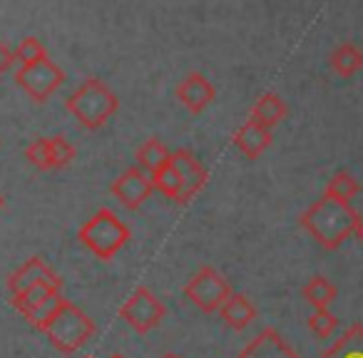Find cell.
<instances>
[{"label":"cell","mask_w":363,"mask_h":358,"mask_svg":"<svg viewBox=\"0 0 363 358\" xmlns=\"http://www.w3.org/2000/svg\"><path fill=\"white\" fill-rule=\"evenodd\" d=\"M26 160L30 162L33 167H38V169H43V172L52 169L50 140H48V137H40V140L30 142V145L26 147Z\"/></svg>","instance_id":"obj_23"},{"label":"cell","mask_w":363,"mask_h":358,"mask_svg":"<svg viewBox=\"0 0 363 358\" xmlns=\"http://www.w3.org/2000/svg\"><path fill=\"white\" fill-rule=\"evenodd\" d=\"M321 358H363V326L353 323Z\"/></svg>","instance_id":"obj_18"},{"label":"cell","mask_w":363,"mask_h":358,"mask_svg":"<svg viewBox=\"0 0 363 358\" xmlns=\"http://www.w3.org/2000/svg\"><path fill=\"white\" fill-rule=\"evenodd\" d=\"M0 207H3V199H0Z\"/></svg>","instance_id":"obj_30"},{"label":"cell","mask_w":363,"mask_h":358,"mask_svg":"<svg viewBox=\"0 0 363 358\" xmlns=\"http://www.w3.org/2000/svg\"><path fill=\"white\" fill-rule=\"evenodd\" d=\"M162 358H182V356H177V353H164Z\"/></svg>","instance_id":"obj_28"},{"label":"cell","mask_w":363,"mask_h":358,"mask_svg":"<svg viewBox=\"0 0 363 358\" xmlns=\"http://www.w3.org/2000/svg\"><path fill=\"white\" fill-rule=\"evenodd\" d=\"M164 313H167L164 303H162L160 298H157L155 293L145 286H137L135 291H132V296L127 298L120 308V316L125 318V321L130 323L137 333L152 331L157 323H162Z\"/></svg>","instance_id":"obj_6"},{"label":"cell","mask_w":363,"mask_h":358,"mask_svg":"<svg viewBox=\"0 0 363 358\" xmlns=\"http://www.w3.org/2000/svg\"><path fill=\"white\" fill-rule=\"evenodd\" d=\"M301 296L306 298L316 311H321V308H328V303L336 298V286H333L326 276H313V279H308V284L301 289Z\"/></svg>","instance_id":"obj_19"},{"label":"cell","mask_w":363,"mask_h":358,"mask_svg":"<svg viewBox=\"0 0 363 358\" xmlns=\"http://www.w3.org/2000/svg\"><path fill=\"white\" fill-rule=\"evenodd\" d=\"M11 62H13V52L8 50V47L3 45V43H0V75H3V72H6L8 67H11Z\"/></svg>","instance_id":"obj_26"},{"label":"cell","mask_w":363,"mask_h":358,"mask_svg":"<svg viewBox=\"0 0 363 358\" xmlns=\"http://www.w3.org/2000/svg\"><path fill=\"white\" fill-rule=\"evenodd\" d=\"M40 284H62L60 279H57V274L50 269V264L40 257H30L18 272L11 274V279H8V289H11L13 296H21L28 289L40 286Z\"/></svg>","instance_id":"obj_11"},{"label":"cell","mask_w":363,"mask_h":358,"mask_svg":"<svg viewBox=\"0 0 363 358\" xmlns=\"http://www.w3.org/2000/svg\"><path fill=\"white\" fill-rule=\"evenodd\" d=\"M82 358H92V356H82Z\"/></svg>","instance_id":"obj_31"},{"label":"cell","mask_w":363,"mask_h":358,"mask_svg":"<svg viewBox=\"0 0 363 358\" xmlns=\"http://www.w3.org/2000/svg\"><path fill=\"white\" fill-rule=\"evenodd\" d=\"M234 145H237V150L242 152L247 160H257V157H262V152H267L269 145H272V130H267L264 125H259V122H254L252 117H249V120L234 132Z\"/></svg>","instance_id":"obj_13"},{"label":"cell","mask_w":363,"mask_h":358,"mask_svg":"<svg viewBox=\"0 0 363 358\" xmlns=\"http://www.w3.org/2000/svg\"><path fill=\"white\" fill-rule=\"evenodd\" d=\"M50 140V155H52V169H62L75 160V147L65 137H48Z\"/></svg>","instance_id":"obj_25"},{"label":"cell","mask_w":363,"mask_h":358,"mask_svg":"<svg viewBox=\"0 0 363 358\" xmlns=\"http://www.w3.org/2000/svg\"><path fill=\"white\" fill-rule=\"evenodd\" d=\"M38 328L50 338V343L57 351L75 353L92 338V333H95V321H92L80 306H75L72 301L60 296V301L55 303L50 316Z\"/></svg>","instance_id":"obj_2"},{"label":"cell","mask_w":363,"mask_h":358,"mask_svg":"<svg viewBox=\"0 0 363 358\" xmlns=\"http://www.w3.org/2000/svg\"><path fill=\"white\" fill-rule=\"evenodd\" d=\"M155 192L152 177L147 172H142L140 167H130L125 169L115 182H112V194L117 202H122L127 209H140L142 204L150 199V194Z\"/></svg>","instance_id":"obj_10"},{"label":"cell","mask_w":363,"mask_h":358,"mask_svg":"<svg viewBox=\"0 0 363 358\" xmlns=\"http://www.w3.org/2000/svg\"><path fill=\"white\" fill-rule=\"evenodd\" d=\"M169 155H172V152L167 150V147L162 145L157 137H150V140H147L145 145L137 150V167L152 177L157 169H162V167L169 162Z\"/></svg>","instance_id":"obj_17"},{"label":"cell","mask_w":363,"mask_h":358,"mask_svg":"<svg viewBox=\"0 0 363 358\" xmlns=\"http://www.w3.org/2000/svg\"><path fill=\"white\" fill-rule=\"evenodd\" d=\"M353 237L358 239V244L363 247V217L358 219V224H356V229H353Z\"/></svg>","instance_id":"obj_27"},{"label":"cell","mask_w":363,"mask_h":358,"mask_svg":"<svg viewBox=\"0 0 363 358\" xmlns=\"http://www.w3.org/2000/svg\"><path fill=\"white\" fill-rule=\"evenodd\" d=\"M169 164L172 169L179 177V197H177V204H187L199 189L207 184V169L202 167V162L192 155L189 150H177L169 155Z\"/></svg>","instance_id":"obj_9"},{"label":"cell","mask_w":363,"mask_h":358,"mask_svg":"<svg viewBox=\"0 0 363 358\" xmlns=\"http://www.w3.org/2000/svg\"><path fill=\"white\" fill-rule=\"evenodd\" d=\"M65 107L82 127H87V130H100V127L117 112L120 100H117V95L102 80L87 77V80L65 100Z\"/></svg>","instance_id":"obj_3"},{"label":"cell","mask_w":363,"mask_h":358,"mask_svg":"<svg viewBox=\"0 0 363 358\" xmlns=\"http://www.w3.org/2000/svg\"><path fill=\"white\" fill-rule=\"evenodd\" d=\"M286 112H289L286 102H284L277 92H264V95L254 102L252 120L259 122V125H264L267 130H272V127H277L279 122L286 120Z\"/></svg>","instance_id":"obj_15"},{"label":"cell","mask_w":363,"mask_h":358,"mask_svg":"<svg viewBox=\"0 0 363 358\" xmlns=\"http://www.w3.org/2000/svg\"><path fill=\"white\" fill-rule=\"evenodd\" d=\"M361 192V187H358V182L353 179L348 172H336V174L328 179V184H326V197H331V199H338V202H351L356 194Z\"/></svg>","instance_id":"obj_20"},{"label":"cell","mask_w":363,"mask_h":358,"mask_svg":"<svg viewBox=\"0 0 363 358\" xmlns=\"http://www.w3.org/2000/svg\"><path fill=\"white\" fill-rule=\"evenodd\" d=\"M62 296V284H40V286L28 289L21 296H13V306L33 323V326H40L50 311L55 308V303Z\"/></svg>","instance_id":"obj_8"},{"label":"cell","mask_w":363,"mask_h":358,"mask_svg":"<svg viewBox=\"0 0 363 358\" xmlns=\"http://www.w3.org/2000/svg\"><path fill=\"white\" fill-rule=\"evenodd\" d=\"M336 326H338V318L333 316L328 308L313 311L311 316H308V328H311V333L318 338H328L333 331H336Z\"/></svg>","instance_id":"obj_24"},{"label":"cell","mask_w":363,"mask_h":358,"mask_svg":"<svg viewBox=\"0 0 363 358\" xmlns=\"http://www.w3.org/2000/svg\"><path fill=\"white\" fill-rule=\"evenodd\" d=\"M13 60L21 62V67H30V65H38V62L48 60V50L38 38H23L18 43L16 52H13Z\"/></svg>","instance_id":"obj_21"},{"label":"cell","mask_w":363,"mask_h":358,"mask_svg":"<svg viewBox=\"0 0 363 358\" xmlns=\"http://www.w3.org/2000/svg\"><path fill=\"white\" fill-rule=\"evenodd\" d=\"M219 313H222V321L229 328H234V331H244L257 318V308H254V303L244 293H232L227 298V303L219 308Z\"/></svg>","instance_id":"obj_14"},{"label":"cell","mask_w":363,"mask_h":358,"mask_svg":"<svg viewBox=\"0 0 363 358\" xmlns=\"http://www.w3.org/2000/svg\"><path fill=\"white\" fill-rule=\"evenodd\" d=\"M328 62H331V67H333V72H336V75L351 77L363 67V52L358 50L353 43H341V45L333 47Z\"/></svg>","instance_id":"obj_16"},{"label":"cell","mask_w":363,"mask_h":358,"mask_svg":"<svg viewBox=\"0 0 363 358\" xmlns=\"http://www.w3.org/2000/svg\"><path fill=\"white\" fill-rule=\"evenodd\" d=\"M110 358H125V356H110Z\"/></svg>","instance_id":"obj_29"},{"label":"cell","mask_w":363,"mask_h":358,"mask_svg":"<svg viewBox=\"0 0 363 358\" xmlns=\"http://www.w3.org/2000/svg\"><path fill=\"white\" fill-rule=\"evenodd\" d=\"M184 296L197 308H202L204 313H214L232 296V286H229V281L214 267H202L187 281Z\"/></svg>","instance_id":"obj_5"},{"label":"cell","mask_w":363,"mask_h":358,"mask_svg":"<svg viewBox=\"0 0 363 358\" xmlns=\"http://www.w3.org/2000/svg\"><path fill=\"white\" fill-rule=\"evenodd\" d=\"M152 184H155V189H160L164 197H169V199H174V202H177L182 184H179V177H177V172L172 169L169 162H167L162 169H157L155 174H152Z\"/></svg>","instance_id":"obj_22"},{"label":"cell","mask_w":363,"mask_h":358,"mask_svg":"<svg viewBox=\"0 0 363 358\" xmlns=\"http://www.w3.org/2000/svg\"><path fill=\"white\" fill-rule=\"evenodd\" d=\"M16 82L30 95V100L45 102L48 97L65 82V72L52 60H43V62H38V65L21 67V70L16 72Z\"/></svg>","instance_id":"obj_7"},{"label":"cell","mask_w":363,"mask_h":358,"mask_svg":"<svg viewBox=\"0 0 363 358\" xmlns=\"http://www.w3.org/2000/svg\"><path fill=\"white\" fill-rule=\"evenodd\" d=\"M214 97H217V90H214V85L202 72H189V75L177 85V100L187 107L192 115H199V112L207 110L214 102Z\"/></svg>","instance_id":"obj_12"},{"label":"cell","mask_w":363,"mask_h":358,"mask_svg":"<svg viewBox=\"0 0 363 358\" xmlns=\"http://www.w3.org/2000/svg\"><path fill=\"white\" fill-rule=\"evenodd\" d=\"M77 237L97 259L107 262L130 242V227L112 209H100L82 224Z\"/></svg>","instance_id":"obj_4"},{"label":"cell","mask_w":363,"mask_h":358,"mask_svg":"<svg viewBox=\"0 0 363 358\" xmlns=\"http://www.w3.org/2000/svg\"><path fill=\"white\" fill-rule=\"evenodd\" d=\"M358 214L351 204L338 202L323 194L318 202H313L306 212L298 217V224L306 229L323 249H338L353 234L358 224Z\"/></svg>","instance_id":"obj_1"}]
</instances>
